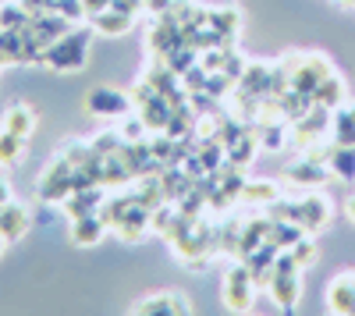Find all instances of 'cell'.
<instances>
[{"mask_svg":"<svg viewBox=\"0 0 355 316\" xmlns=\"http://www.w3.org/2000/svg\"><path fill=\"white\" fill-rule=\"evenodd\" d=\"M85 107L89 114H100V118H121V114H128V96L114 89H93L85 96Z\"/></svg>","mask_w":355,"mask_h":316,"instance_id":"5b68a950","label":"cell"},{"mask_svg":"<svg viewBox=\"0 0 355 316\" xmlns=\"http://www.w3.org/2000/svg\"><path fill=\"white\" fill-rule=\"evenodd\" d=\"M345 213H348V217H352V224H355V195H352L348 203H345Z\"/></svg>","mask_w":355,"mask_h":316,"instance_id":"603a6c76","label":"cell"},{"mask_svg":"<svg viewBox=\"0 0 355 316\" xmlns=\"http://www.w3.org/2000/svg\"><path fill=\"white\" fill-rule=\"evenodd\" d=\"M8 195H11V188H8L4 182H0V207H4V203H11V199H8Z\"/></svg>","mask_w":355,"mask_h":316,"instance_id":"7402d4cb","label":"cell"},{"mask_svg":"<svg viewBox=\"0 0 355 316\" xmlns=\"http://www.w3.org/2000/svg\"><path fill=\"white\" fill-rule=\"evenodd\" d=\"M295 217H299V224H306V227H327V220H331V210H327V199H320V195H306L302 203H299V210H295Z\"/></svg>","mask_w":355,"mask_h":316,"instance_id":"30bf717a","label":"cell"},{"mask_svg":"<svg viewBox=\"0 0 355 316\" xmlns=\"http://www.w3.org/2000/svg\"><path fill=\"white\" fill-rule=\"evenodd\" d=\"M295 182H323V170H313V164H302L299 170H291Z\"/></svg>","mask_w":355,"mask_h":316,"instance_id":"d6986e66","label":"cell"},{"mask_svg":"<svg viewBox=\"0 0 355 316\" xmlns=\"http://www.w3.org/2000/svg\"><path fill=\"white\" fill-rule=\"evenodd\" d=\"M150 8H153V11H167L171 0H150Z\"/></svg>","mask_w":355,"mask_h":316,"instance_id":"44dd1931","label":"cell"},{"mask_svg":"<svg viewBox=\"0 0 355 316\" xmlns=\"http://www.w3.org/2000/svg\"><path fill=\"white\" fill-rule=\"evenodd\" d=\"M107 231V220L100 213H85V217H75L71 220V242L75 245H96Z\"/></svg>","mask_w":355,"mask_h":316,"instance_id":"9c48e42d","label":"cell"},{"mask_svg":"<svg viewBox=\"0 0 355 316\" xmlns=\"http://www.w3.org/2000/svg\"><path fill=\"white\" fill-rule=\"evenodd\" d=\"M291 260L299 263V267H309V263L316 260V249H313V242H295V249H291Z\"/></svg>","mask_w":355,"mask_h":316,"instance_id":"ac0fdd59","label":"cell"},{"mask_svg":"<svg viewBox=\"0 0 355 316\" xmlns=\"http://www.w3.org/2000/svg\"><path fill=\"white\" fill-rule=\"evenodd\" d=\"M132 313L139 316H167V313H189V302L182 295H174V292H164V295H150V299H142Z\"/></svg>","mask_w":355,"mask_h":316,"instance_id":"52a82bcc","label":"cell"},{"mask_svg":"<svg viewBox=\"0 0 355 316\" xmlns=\"http://www.w3.org/2000/svg\"><path fill=\"white\" fill-rule=\"evenodd\" d=\"M348 114H352V121H355V107H348Z\"/></svg>","mask_w":355,"mask_h":316,"instance_id":"cb8c5ba5","label":"cell"},{"mask_svg":"<svg viewBox=\"0 0 355 316\" xmlns=\"http://www.w3.org/2000/svg\"><path fill=\"white\" fill-rule=\"evenodd\" d=\"M252 274L249 267H234L227 277H224V306L234 309V313H245L252 306Z\"/></svg>","mask_w":355,"mask_h":316,"instance_id":"277c9868","label":"cell"},{"mask_svg":"<svg viewBox=\"0 0 355 316\" xmlns=\"http://www.w3.org/2000/svg\"><path fill=\"white\" fill-rule=\"evenodd\" d=\"M327 309L331 313H355V274L334 277L331 292H327Z\"/></svg>","mask_w":355,"mask_h":316,"instance_id":"ba28073f","label":"cell"},{"mask_svg":"<svg viewBox=\"0 0 355 316\" xmlns=\"http://www.w3.org/2000/svg\"><path fill=\"white\" fill-rule=\"evenodd\" d=\"M334 139H338V146H355V121H352V114H338Z\"/></svg>","mask_w":355,"mask_h":316,"instance_id":"e0dca14e","label":"cell"},{"mask_svg":"<svg viewBox=\"0 0 355 316\" xmlns=\"http://www.w3.org/2000/svg\"><path fill=\"white\" fill-rule=\"evenodd\" d=\"M0 249H4V238H0Z\"/></svg>","mask_w":355,"mask_h":316,"instance_id":"d4e9b609","label":"cell"},{"mask_svg":"<svg viewBox=\"0 0 355 316\" xmlns=\"http://www.w3.org/2000/svg\"><path fill=\"white\" fill-rule=\"evenodd\" d=\"M21 150H25V139L21 135H15V132H0V164L4 167H11L18 157H21Z\"/></svg>","mask_w":355,"mask_h":316,"instance_id":"9a60e30c","label":"cell"},{"mask_svg":"<svg viewBox=\"0 0 355 316\" xmlns=\"http://www.w3.org/2000/svg\"><path fill=\"white\" fill-rule=\"evenodd\" d=\"M299 263L291 260V256H277V263H274V274H270V295L281 309H291L295 302H299Z\"/></svg>","mask_w":355,"mask_h":316,"instance_id":"7a4b0ae2","label":"cell"},{"mask_svg":"<svg viewBox=\"0 0 355 316\" xmlns=\"http://www.w3.org/2000/svg\"><path fill=\"white\" fill-rule=\"evenodd\" d=\"M128 25H132V15H121V11H114V8H103V11L93 15V28H100V33H107V36L128 33Z\"/></svg>","mask_w":355,"mask_h":316,"instance_id":"4fadbf2b","label":"cell"},{"mask_svg":"<svg viewBox=\"0 0 355 316\" xmlns=\"http://www.w3.org/2000/svg\"><path fill=\"white\" fill-rule=\"evenodd\" d=\"M245 199H252V203H274L277 185L274 182H252V185H245Z\"/></svg>","mask_w":355,"mask_h":316,"instance_id":"2e32d148","label":"cell"},{"mask_svg":"<svg viewBox=\"0 0 355 316\" xmlns=\"http://www.w3.org/2000/svg\"><path fill=\"white\" fill-rule=\"evenodd\" d=\"M4 128H8V132H15V135H21V139H28V132L36 128V114H33V107L15 103V107L4 114Z\"/></svg>","mask_w":355,"mask_h":316,"instance_id":"7c38bea8","label":"cell"},{"mask_svg":"<svg viewBox=\"0 0 355 316\" xmlns=\"http://www.w3.org/2000/svg\"><path fill=\"white\" fill-rule=\"evenodd\" d=\"M100 157H110L114 150H117V135H100V142H96V146H93Z\"/></svg>","mask_w":355,"mask_h":316,"instance_id":"ffe728a7","label":"cell"},{"mask_svg":"<svg viewBox=\"0 0 355 316\" xmlns=\"http://www.w3.org/2000/svg\"><path fill=\"white\" fill-rule=\"evenodd\" d=\"M85 46H89V28L82 33H64L57 43L43 50V61L57 71H78L85 64Z\"/></svg>","mask_w":355,"mask_h":316,"instance_id":"6da1fadb","label":"cell"},{"mask_svg":"<svg viewBox=\"0 0 355 316\" xmlns=\"http://www.w3.org/2000/svg\"><path fill=\"white\" fill-rule=\"evenodd\" d=\"M28 231V210L18 203H4L0 207V238L4 242H18Z\"/></svg>","mask_w":355,"mask_h":316,"instance_id":"8992f818","label":"cell"},{"mask_svg":"<svg viewBox=\"0 0 355 316\" xmlns=\"http://www.w3.org/2000/svg\"><path fill=\"white\" fill-rule=\"evenodd\" d=\"M0 8H4V0H0Z\"/></svg>","mask_w":355,"mask_h":316,"instance_id":"484cf974","label":"cell"},{"mask_svg":"<svg viewBox=\"0 0 355 316\" xmlns=\"http://www.w3.org/2000/svg\"><path fill=\"white\" fill-rule=\"evenodd\" d=\"M71 192H75V164L68 157H61L40 178V199H46V203H64Z\"/></svg>","mask_w":355,"mask_h":316,"instance_id":"3957f363","label":"cell"},{"mask_svg":"<svg viewBox=\"0 0 355 316\" xmlns=\"http://www.w3.org/2000/svg\"><path fill=\"white\" fill-rule=\"evenodd\" d=\"M331 167H334V178L352 182L355 178V146H338L331 153Z\"/></svg>","mask_w":355,"mask_h":316,"instance_id":"5bb4252c","label":"cell"},{"mask_svg":"<svg viewBox=\"0 0 355 316\" xmlns=\"http://www.w3.org/2000/svg\"><path fill=\"white\" fill-rule=\"evenodd\" d=\"M100 203H103L100 188H75V192L64 199V210H68V217L75 220V217H85V213H96Z\"/></svg>","mask_w":355,"mask_h":316,"instance_id":"8fae6325","label":"cell"}]
</instances>
